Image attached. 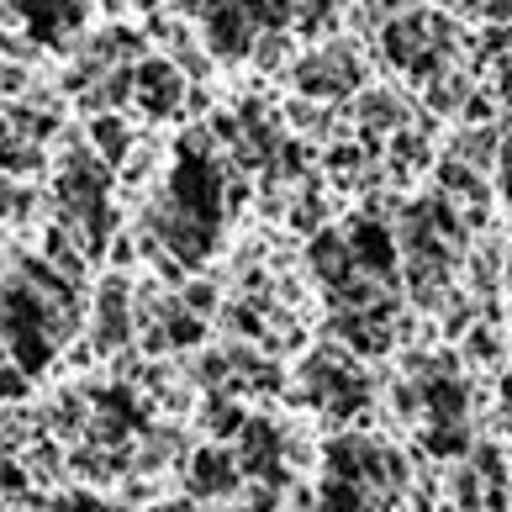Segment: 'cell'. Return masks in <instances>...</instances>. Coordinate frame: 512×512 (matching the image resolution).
Masks as SVG:
<instances>
[{
  "instance_id": "obj_2",
  "label": "cell",
  "mask_w": 512,
  "mask_h": 512,
  "mask_svg": "<svg viewBox=\"0 0 512 512\" xmlns=\"http://www.w3.org/2000/svg\"><path fill=\"white\" fill-rule=\"evenodd\" d=\"M460 359H476V365H497L502 359V333L491 328V322H481V328L465 333V354Z\"/></svg>"
},
{
  "instance_id": "obj_4",
  "label": "cell",
  "mask_w": 512,
  "mask_h": 512,
  "mask_svg": "<svg viewBox=\"0 0 512 512\" xmlns=\"http://www.w3.org/2000/svg\"><path fill=\"white\" fill-rule=\"evenodd\" d=\"M502 286L512 291V264H502Z\"/></svg>"
},
{
  "instance_id": "obj_5",
  "label": "cell",
  "mask_w": 512,
  "mask_h": 512,
  "mask_svg": "<svg viewBox=\"0 0 512 512\" xmlns=\"http://www.w3.org/2000/svg\"><path fill=\"white\" fill-rule=\"evenodd\" d=\"M439 512H460V507H454V502H444V507H439Z\"/></svg>"
},
{
  "instance_id": "obj_3",
  "label": "cell",
  "mask_w": 512,
  "mask_h": 512,
  "mask_svg": "<svg viewBox=\"0 0 512 512\" xmlns=\"http://www.w3.org/2000/svg\"><path fill=\"white\" fill-rule=\"evenodd\" d=\"M96 132H101V148H106V154H122V148H127V127H122V122L106 117Z\"/></svg>"
},
{
  "instance_id": "obj_1",
  "label": "cell",
  "mask_w": 512,
  "mask_h": 512,
  "mask_svg": "<svg viewBox=\"0 0 512 512\" xmlns=\"http://www.w3.org/2000/svg\"><path fill=\"white\" fill-rule=\"evenodd\" d=\"M354 264L359 270H370V275H386L391 280V270H396V238L386 233V227H375V222H354Z\"/></svg>"
}]
</instances>
